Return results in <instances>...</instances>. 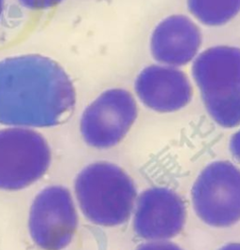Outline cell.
Returning a JSON list of instances; mask_svg holds the SVG:
<instances>
[{
	"label": "cell",
	"instance_id": "6da1fadb",
	"mask_svg": "<svg viewBox=\"0 0 240 250\" xmlns=\"http://www.w3.org/2000/svg\"><path fill=\"white\" fill-rule=\"evenodd\" d=\"M76 104V89L57 61L39 54L0 60V125L52 127Z\"/></svg>",
	"mask_w": 240,
	"mask_h": 250
},
{
	"label": "cell",
	"instance_id": "7a4b0ae2",
	"mask_svg": "<svg viewBox=\"0 0 240 250\" xmlns=\"http://www.w3.org/2000/svg\"><path fill=\"white\" fill-rule=\"evenodd\" d=\"M192 78L209 117L220 127L240 125V46L218 44L200 52Z\"/></svg>",
	"mask_w": 240,
	"mask_h": 250
},
{
	"label": "cell",
	"instance_id": "3957f363",
	"mask_svg": "<svg viewBox=\"0 0 240 250\" xmlns=\"http://www.w3.org/2000/svg\"><path fill=\"white\" fill-rule=\"evenodd\" d=\"M74 189L84 216L103 227L126 223L137 199L131 176L107 161L94 162L82 170L75 179Z\"/></svg>",
	"mask_w": 240,
	"mask_h": 250
},
{
	"label": "cell",
	"instance_id": "277c9868",
	"mask_svg": "<svg viewBox=\"0 0 240 250\" xmlns=\"http://www.w3.org/2000/svg\"><path fill=\"white\" fill-rule=\"evenodd\" d=\"M195 214L206 225L227 228L240 221V169L230 161L211 162L192 188Z\"/></svg>",
	"mask_w": 240,
	"mask_h": 250
},
{
	"label": "cell",
	"instance_id": "5b68a950",
	"mask_svg": "<svg viewBox=\"0 0 240 250\" xmlns=\"http://www.w3.org/2000/svg\"><path fill=\"white\" fill-rule=\"evenodd\" d=\"M45 138L27 127L0 129V189L20 190L41 179L51 164Z\"/></svg>",
	"mask_w": 240,
	"mask_h": 250
},
{
	"label": "cell",
	"instance_id": "8992f818",
	"mask_svg": "<svg viewBox=\"0 0 240 250\" xmlns=\"http://www.w3.org/2000/svg\"><path fill=\"white\" fill-rule=\"evenodd\" d=\"M137 117V102L133 94L122 87L108 88L84 110L81 135L90 147H114L127 136Z\"/></svg>",
	"mask_w": 240,
	"mask_h": 250
},
{
	"label": "cell",
	"instance_id": "52a82bcc",
	"mask_svg": "<svg viewBox=\"0 0 240 250\" xmlns=\"http://www.w3.org/2000/svg\"><path fill=\"white\" fill-rule=\"evenodd\" d=\"M78 216L72 196L64 187L51 186L36 196L29 213V232L43 250H62L74 237Z\"/></svg>",
	"mask_w": 240,
	"mask_h": 250
},
{
	"label": "cell",
	"instance_id": "ba28073f",
	"mask_svg": "<svg viewBox=\"0 0 240 250\" xmlns=\"http://www.w3.org/2000/svg\"><path fill=\"white\" fill-rule=\"evenodd\" d=\"M187 208L181 197L169 188L154 187L137 196L133 229L147 241H168L183 230Z\"/></svg>",
	"mask_w": 240,
	"mask_h": 250
},
{
	"label": "cell",
	"instance_id": "9c48e42d",
	"mask_svg": "<svg viewBox=\"0 0 240 250\" xmlns=\"http://www.w3.org/2000/svg\"><path fill=\"white\" fill-rule=\"evenodd\" d=\"M133 93L146 108L171 114L187 107L193 100L194 87L186 72L178 68L152 64L138 72Z\"/></svg>",
	"mask_w": 240,
	"mask_h": 250
},
{
	"label": "cell",
	"instance_id": "30bf717a",
	"mask_svg": "<svg viewBox=\"0 0 240 250\" xmlns=\"http://www.w3.org/2000/svg\"><path fill=\"white\" fill-rule=\"evenodd\" d=\"M203 32L188 14L174 13L162 18L149 36L151 57L157 64L182 68L200 54Z\"/></svg>",
	"mask_w": 240,
	"mask_h": 250
},
{
	"label": "cell",
	"instance_id": "8fae6325",
	"mask_svg": "<svg viewBox=\"0 0 240 250\" xmlns=\"http://www.w3.org/2000/svg\"><path fill=\"white\" fill-rule=\"evenodd\" d=\"M188 15L217 34L240 32V0H183Z\"/></svg>",
	"mask_w": 240,
	"mask_h": 250
},
{
	"label": "cell",
	"instance_id": "7c38bea8",
	"mask_svg": "<svg viewBox=\"0 0 240 250\" xmlns=\"http://www.w3.org/2000/svg\"><path fill=\"white\" fill-rule=\"evenodd\" d=\"M64 0H17L21 7L28 11L41 12L56 8Z\"/></svg>",
	"mask_w": 240,
	"mask_h": 250
},
{
	"label": "cell",
	"instance_id": "4fadbf2b",
	"mask_svg": "<svg viewBox=\"0 0 240 250\" xmlns=\"http://www.w3.org/2000/svg\"><path fill=\"white\" fill-rule=\"evenodd\" d=\"M136 250H183L169 241H150L138 247Z\"/></svg>",
	"mask_w": 240,
	"mask_h": 250
},
{
	"label": "cell",
	"instance_id": "5bb4252c",
	"mask_svg": "<svg viewBox=\"0 0 240 250\" xmlns=\"http://www.w3.org/2000/svg\"><path fill=\"white\" fill-rule=\"evenodd\" d=\"M229 149L233 158L240 163V129L231 137L229 143Z\"/></svg>",
	"mask_w": 240,
	"mask_h": 250
},
{
	"label": "cell",
	"instance_id": "9a60e30c",
	"mask_svg": "<svg viewBox=\"0 0 240 250\" xmlns=\"http://www.w3.org/2000/svg\"><path fill=\"white\" fill-rule=\"evenodd\" d=\"M218 250H240V243H229Z\"/></svg>",
	"mask_w": 240,
	"mask_h": 250
},
{
	"label": "cell",
	"instance_id": "2e32d148",
	"mask_svg": "<svg viewBox=\"0 0 240 250\" xmlns=\"http://www.w3.org/2000/svg\"><path fill=\"white\" fill-rule=\"evenodd\" d=\"M3 11H4V0H0V19L2 17Z\"/></svg>",
	"mask_w": 240,
	"mask_h": 250
}]
</instances>
